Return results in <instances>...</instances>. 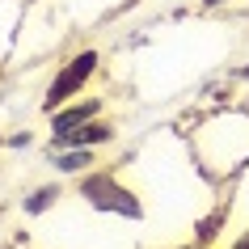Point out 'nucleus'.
Listing matches in <instances>:
<instances>
[{"mask_svg":"<svg viewBox=\"0 0 249 249\" xmlns=\"http://www.w3.org/2000/svg\"><path fill=\"white\" fill-rule=\"evenodd\" d=\"M228 249H249V224L232 232V241H228Z\"/></svg>","mask_w":249,"mask_h":249,"instance_id":"obj_12","label":"nucleus"},{"mask_svg":"<svg viewBox=\"0 0 249 249\" xmlns=\"http://www.w3.org/2000/svg\"><path fill=\"white\" fill-rule=\"evenodd\" d=\"M4 140H9V135H4V131H0V152H4Z\"/></svg>","mask_w":249,"mask_h":249,"instance_id":"obj_15","label":"nucleus"},{"mask_svg":"<svg viewBox=\"0 0 249 249\" xmlns=\"http://www.w3.org/2000/svg\"><path fill=\"white\" fill-rule=\"evenodd\" d=\"M186 148L207 182H232L249 165V106H224V110L203 114L186 131Z\"/></svg>","mask_w":249,"mask_h":249,"instance_id":"obj_1","label":"nucleus"},{"mask_svg":"<svg viewBox=\"0 0 249 249\" xmlns=\"http://www.w3.org/2000/svg\"><path fill=\"white\" fill-rule=\"evenodd\" d=\"M26 4H30V9H34V4H47V0H26Z\"/></svg>","mask_w":249,"mask_h":249,"instance_id":"obj_16","label":"nucleus"},{"mask_svg":"<svg viewBox=\"0 0 249 249\" xmlns=\"http://www.w3.org/2000/svg\"><path fill=\"white\" fill-rule=\"evenodd\" d=\"M114 140H118V127L102 114V118H93V123H85V127H76V131L51 140V148H97V152H102V148L114 144Z\"/></svg>","mask_w":249,"mask_h":249,"instance_id":"obj_6","label":"nucleus"},{"mask_svg":"<svg viewBox=\"0 0 249 249\" xmlns=\"http://www.w3.org/2000/svg\"><path fill=\"white\" fill-rule=\"evenodd\" d=\"M64 182L59 178H51V182H38L30 195H21V215H30V220H38V215H47V211H55L59 203H64Z\"/></svg>","mask_w":249,"mask_h":249,"instance_id":"obj_9","label":"nucleus"},{"mask_svg":"<svg viewBox=\"0 0 249 249\" xmlns=\"http://www.w3.org/2000/svg\"><path fill=\"white\" fill-rule=\"evenodd\" d=\"M30 144H34V135H30V131H13L9 140H4V148H17V152H21V148H30Z\"/></svg>","mask_w":249,"mask_h":249,"instance_id":"obj_11","label":"nucleus"},{"mask_svg":"<svg viewBox=\"0 0 249 249\" xmlns=\"http://www.w3.org/2000/svg\"><path fill=\"white\" fill-rule=\"evenodd\" d=\"M97 72H102V51H97V47H76V51H68L64 59H59V68L51 72L47 89H42V110L51 114V110H59V106L72 102V97H85L89 85L97 80Z\"/></svg>","mask_w":249,"mask_h":249,"instance_id":"obj_3","label":"nucleus"},{"mask_svg":"<svg viewBox=\"0 0 249 249\" xmlns=\"http://www.w3.org/2000/svg\"><path fill=\"white\" fill-rule=\"evenodd\" d=\"M195 4H198V9H207V13H211V9H228V4H236V0H195Z\"/></svg>","mask_w":249,"mask_h":249,"instance_id":"obj_13","label":"nucleus"},{"mask_svg":"<svg viewBox=\"0 0 249 249\" xmlns=\"http://www.w3.org/2000/svg\"><path fill=\"white\" fill-rule=\"evenodd\" d=\"M26 13H30L26 0H0V64H4L9 51L17 47V34L26 26Z\"/></svg>","mask_w":249,"mask_h":249,"instance_id":"obj_8","label":"nucleus"},{"mask_svg":"<svg viewBox=\"0 0 249 249\" xmlns=\"http://www.w3.org/2000/svg\"><path fill=\"white\" fill-rule=\"evenodd\" d=\"M72 195L89 211H97V215H114V220H127V224H144L148 220V207H144V198H140V190L131 182H123L118 169H102L97 165V169L80 173Z\"/></svg>","mask_w":249,"mask_h":249,"instance_id":"obj_2","label":"nucleus"},{"mask_svg":"<svg viewBox=\"0 0 249 249\" xmlns=\"http://www.w3.org/2000/svg\"><path fill=\"white\" fill-rule=\"evenodd\" d=\"M224 228H232V211H228V195H224L220 203H215V207H211L207 215H203V220L195 224V241H198V245H215V241L224 236Z\"/></svg>","mask_w":249,"mask_h":249,"instance_id":"obj_10","label":"nucleus"},{"mask_svg":"<svg viewBox=\"0 0 249 249\" xmlns=\"http://www.w3.org/2000/svg\"><path fill=\"white\" fill-rule=\"evenodd\" d=\"M55 13L64 17V26L72 30H85V26H97V21H106V17L114 13L123 0H51Z\"/></svg>","mask_w":249,"mask_h":249,"instance_id":"obj_5","label":"nucleus"},{"mask_svg":"<svg viewBox=\"0 0 249 249\" xmlns=\"http://www.w3.org/2000/svg\"><path fill=\"white\" fill-rule=\"evenodd\" d=\"M178 249H211V245H198V241H186V245H178Z\"/></svg>","mask_w":249,"mask_h":249,"instance_id":"obj_14","label":"nucleus"},{"mask_svg":"<svg viewBox=\"0 0 249 249\" xmlns=\"http://www.w3.org/2000/svg\"><path fill=\"white\" fill-rule=\"evenodd\" d=\"M102 114H106V97L102 93H85V97H72V102H64L59 110L47 114V131H51V140H59V135L76 131V127H85V123H93Z\"/></svg>","mask_w":249,"mask_h":249,"instance_id":"obj_4","label":"nucleus"},{"mask_svg":"<svg viewBox=\"0 0 249 249\" xmlns=\"http://www.w3.org/2000/svg\"><path fill=\"white\" fill-rule=\"evenodd\" d=\"M47 165L55 178H80L97 169V148H47Z\"/></svg>","mask_w":249,"mask_h":249,"instance_id":"obj_7","label":"nucleus"}]
</instances>
